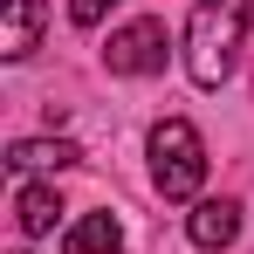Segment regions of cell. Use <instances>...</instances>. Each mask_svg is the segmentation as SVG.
<instances>
[{
  "label": "cell",
  "instance_id": "cell-4",
  "mask_svg": "<svg viewBox=\"0 0 254 254\" xmlns=\"http://www.w3.org/2000/svg\"><path fill=\"white\" fill-rule=\"evenodd\" d=\"M42 0H7V14H0V55L7 62H28L35 48H42Z\"/></svg>",
  "mask_w": 254,
  "mask_h": 254
},
{
  "label": "cell",
  "instance_id": "cell-1",
  "mask_svg": "<svg viewBox=\"0 0 254 254\" xmlns=\"http://www.w3.org/2000/svg\"><path fill=\"white\" fill-rule=\"evenodd\" d=\"M248 21H254L248 0H199L192 28H186V69H192V83H199V89H220V83H227L234 48H241V35H248Z\"/></svg>",
  "mask_w": 254,
  "mask_h": 254
},
{
  "label": "cell",
  "instance_id": "cell-9",
  "mask_svg": "<svg viewBox=\"0 0 254 254\" xmlns=\"http://www.w3.org/2000/svg\"><path fill=\"white\" fill-rule=\"evenodd\" d=\"M110 7H117V0H69V21H76V28H96Z\"/></svg>",
  "mask_w": 254,
  "mask_h": 254
},
{
  "label": "cell",
  "instance_id": "cell-2",
  "mask_svg": "<svg viewBox=\"0 0 254 254\" xmlns=\"http://www.w3.org/2000/svg\"><path fill=\"white\" fill-rule=\"evenodd\" d=\"M151 179H158L165 199H192L206 186V144H199V130L186 117H165L151 130Z\"/></svg>",
  "mask_w": 254,
  "mask_h": 254
},
{
  "label": "cell",
  "instance_id": "cell-8",
  "mask_svg": "<svg viewBox=\"0 0 254 254\" xmlns=\"http://www.w3.org/2000/svg\"><path fill=\"white\" fill-rule=\"evenodd\" d=\"M69 254H124L117 213H83V220L69 227Z\"/></svg>",
  "mask_w": 254,
  "mask_h": 254
},
{
  "label": "cell",
  "instance_id": "cell-5",
  "mask_svg": "<svg viewBox=\"0 0 254 254\" xmlns=\"http://www.w3.org/2000/svg\"><path fill=\"white\" fill-rule=\"evenodd\" d=\"M186 234H192V248H234V234H241V206H234V199H206V206H192Z\"/></svg>",
  "mask_w": 254,
  "mask_h": 254
},
{
  "label": "cell",
  "instance_id": "cell-3",
  "mask_svg": "<svg viewBox=\"0 0 254 254\" xmlns=\"http://www.w3.org/2000/svg\"><path fill=\"white\" fill-rule=\"evenodd\" d=\"M103 62H110V76H158L165 69V21H130V28H117L110 35V48H103Z\"/></svg>",
  "mask_w": 254,
  "mask_h": 254
},
{
  "label": "cell",
  "instance_id": "cell-7",
  "mask_svg": "<svg viewBox=\"0 0 254 254\" xmlns=\"http://www.w3.org/2000/svg\"><path fill=\"white\" fill-rule=\"evenodd\" d=\"M14 220H21V234H55V220H62V199H55V186H21L14 192Z\"/></svg>",
  "mask_w": 254,
  "mask_h": 254
},
{
  "label": "cell",
  "instance_id": "cell-6",
  "mask_svg": "<svg viewBox=\"0 0 254 254\" xmlns=\"http://www.w3.org/2000/svg\"><path fill=\"white\" fill-rule=\"evenodd\" d=\"M83 151L69 144V137H21L14 151H7V165L14 172H62V165H76Z\"/></svg>",
  "mask_w": 254,
  "mask_h": 254
}]
</instances>
